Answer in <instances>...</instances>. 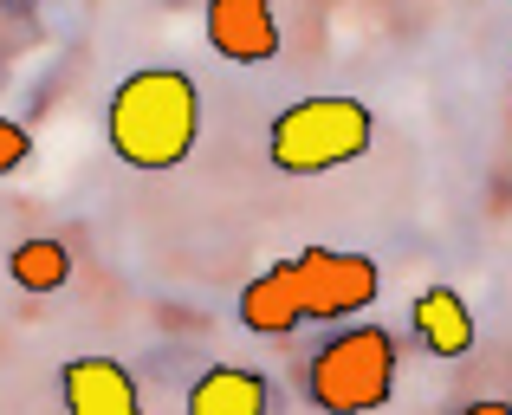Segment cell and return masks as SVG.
I'll use <instances>...</instances> for the list:
<instances>
[{"instance_id":"6da1fadb","label":"cell","mask_w":512,"mask_h":415,"mask_svg":"<svg viewBox=\"0 0 512 415\" xmlns=\"http://www.w3.org/2000/svg\"><path fill=\"white\" fill-rule=\"evenodd\" d=\"M111 150L124 156L130 169H175L188 163L201 137V91L188 72L175 65H150V72H130L124 85L111 91Z\"/></svg>"},{"instance_id":"7c38bea8","label":"cell","mask_w":512,"mask_h":415,"mask_svg":"<svg viewBox=\"0 0 512 415\" xmlns=\"http://www.w3.org/2000/svg\"><path fill=\"white\" fill-rule=\"evenodd\" d=\"M461 415H512V403H474V409H461Z\"/></svg>"},{"instance_id":"3957f363","label":"cell","mask_w":512,"mask_h":415,"mask_svg":"<svg viewBox=\"0 0 512 415\" xmlns=\"http://www.w3.org/2000/svg\"><path fill=\"white\" fill-rule=\"evenodd\" d=\"M305 390L325 415H370L396 396V338L383 325H344L305 364Z\"/></svg>"},{"instance_id":"8992f818","label":"cell","mask_w":512,"mask_h":415,"mask_svg":"<svg viewBox=\"0 0 512 415\" xmlns=\"http://www.w3.org/2000/svg\"><path fill=\"white\" fill-rule=\"evenodd\" d=\"M208 46L234 65H266L279 52L273 0H208Z\"/></svg>"},{"instance_id":"7a4b0ae2","label":"cell","mask_w":512,"mask_h":415,"mask_svg":"<svg viewBox=\"0 0 512 415\" xmlns=\"http://www.w3.org/2000/svg\"><path fill=\"white\" fill-rule=\"evenodd\" d=\"M370 137H376L370 104H357V98H299L273 117L266 156H273V169H286V176H325V169L357 163V156L370 150Z\"/></svg>"},{"instance_id":"52a82bcc","label":"cell","mask_w":512,"mask_h":415,"mask_svg":"<svg viewBox=\"0 0 512 415\" xmlns=\"http://www.w3.org/2000/svg\"><path fill=\"white\" fill-rule=\"evenodd\" d=\"M273 409H279V390L260 370L214 364L188 383V415H273Z\"/></svg>"},{"instance_id":"5b68a950","label":"cell","mask_w":512,"mask_h":415,"mask_svg":"<svg viewBox=\"0 0 512 415\" xmlns=\"http://www.w3.org/2000/svg\"><path fill=\"white\" fill-rule=\"evenodd\" d=\"M59 396H65V415H143L137 377L117 357H72L59 370Z\"/></svg>"},{"instance_id":"ba28073f","label":"cell","mask_w":512,"mask_h":415,"mask_svg":"<svg viewBox=\"0 0 512 415\" xmlns=\"http://www.w3.org/2000/svg\"><path fill=\"white\" fill-rule=\"evenodd\" d=\"M240 325H247L253 338H292V331L305 325L299 286H292V260L266 266L260 279H247V292H240Z\"/></svg>"},{"instance_id":"4fadbf2b","label":"cell","mask_w":512,"mask_h":415,"mask_svg":"<svg viewBox=\"0 0 512 415\" xmlns=\"http://www.w3.org/2000/svg\"><path fill=\"white\" fill-rule=\"evenodd\" d=\"M7 7H33V0H7Z\"/></svg>"},{"instance_id":"8fae6325","label":"cell","mask_w":512,"mask_h":415,"mask_svg":"<svg viewBox=\"0 0 512 415\" xmlns=\"http://www.w3.org/2000/svg\"><path fill=\"white\" fill-rule=\"evenodd\" d=\"M26 156H33V130L13 124V117H0V182H7L13 169H26Z\"/></svg>"},{"instance_id":"277c9868","label":"cell","mask_w":512,"mask_h":415,"mask_svg":"<svg viewBox=\"0 0 512 415\" xmlns=\"http://www.w3.org/2000/svg\"><path fill=\"white\" fill-rule=\"evenodd\" d=\"M292 286H299L305 318L318 325H338V318H357L376 305L383 292V266L370 253H344V247H305L292 260Z\"/></svg>"},{"instance_id":"9c48e42d","label":"cell","mask_w":512,"mask_h":415,"mask_svg":"<svg viewBox=\"0 0 512 415\" xmlns=\"http://www.w3.org/2000/svg\"><path fill=\"white\" fill-rule=\"evenodd\" d=\"M415 318V338L428 344L435 357H467L474 351V312H467V299L454 286H422L409 305Z\"/></svg>"},{"instance_id":"30bf717a","label":"cell","mask_w":512,"mask_h":415,"mask_svg":"<svg viewBox=\"0 0 512 415\" xmlns=\"http://www.w3.org/2000/svg\"><path fill=\"white\" fill-rule=\"evenodd\" d=\"M7 273H13L20 292H59L65 279H72V253H65V240H20Z\"/></svg>"}]
</instances>
